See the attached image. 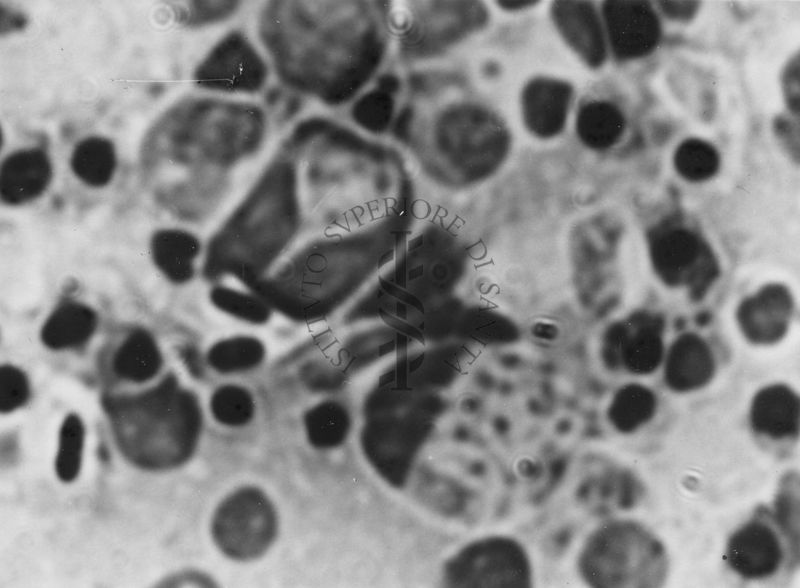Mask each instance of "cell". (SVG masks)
<instances>
[{
	"mask_svg": "<svg viewBox=\"0 0 800 588\" xmlns=\"http://www.w3.org/2000/svg\"><path fill=\"white\" fill-rule=\"evenodd\" d=\"M385 2L275 0L257 39L281 86L328 107L350 104L376 77L388 45Z\"/></svg>",
	"mask_w": 800,
	"mask_h": 588,
	"instance_id": "obj_1",
	"label": "cell"
},
{
	"mask_svg": "<svg viewBox=\"0 0 800 588\" xmlns=\"http://www.w3.org/2000/svg\"><path fill=\"white\" fill-rule=\"evenodd\" d=\"M269 130L270 117L255 102L185 98L162 113L144 135L140 166L149 175L224 179L259 154Z\"/></svg>",
	"mask_w": 800,
	"mask_h": 588,
	"instance_id": "obj_2",
	"label": "cell"
},
{
	"mask_svg": "<svg viewBox=\"0 0 800 588\" xmlns=\"http://www.w3.org/2000/svg\"><path fill=\"white\" fill-rule=\"evenodd\" d=\"M107 411L119 450L139 468L177 467L197 447L202 429L200 405L173 380L139 395L113 398Z\"/></svg>",
	"mask_w": 800,
	"mask_h": 588,
	"instance_id": "obj_3",
	"label": "cell"
},
{
	"mask_svg": "<svg viewBox=\"0 0 800 588\" xmlns=\"http://www.w3.org/2000/svg\"><path fill=\"white\" fill-rule=\"evenodd\" d=\"M581 580L596 588H654L669 575L663 542L631 519H608L584 540L576 561Z\"/></svg>",
	"mask_w": 800,
	"mask_h": 588,
	"instance_id": "obj_4",
	"label": "cell"
},
{
	"mask_svg": "<svg viewBox=\"0 0 800 588\" xmlns=\"http://www.w3.org/2000/svg\"><path fill=\"white\" fill-rule=\"evenodd\" d=\"M440 581L454 588H528L534 582L525 545L506 534H487L462 544L445 558Z\"/></svg>",
	"mask_w": 800,
	"mask_h": 588,
	"instance_id": "obj_5",
	"label": "cell"
},
{
	"mask_svg": "<svg viewBox=\"0 0 800 588\" xmlns=\"http://www.w3.org/2000/svg\"><path fill=\"white\" fill-rule=\"evenodd\" d=\"M725 560L744 581L775 582L796 573L800 552L788 541L771 507L760 505L729 536Z\"/></svg>",
	"mask_w": 800,
	"mask_h": 588,
	"instance_id": "obj_6",
	"label": "cell"
},
{
	"mask_svg": "<svg viewBox=\"0 0 800 588\" xmlns=\"http://www.w3.org/2000/svg\"><path fill=\"white\" fill-rule=\"evenodd\" d=\"M211 534L217 548L228 558L256 560L271 548L278 534L274 505L258 488H240L217 506Z\"/></svg>",
	"mask_w": 800,
	"mask_h": 588,
	"instance_id": "obj_7",
	"label": "cell"
},
{
	"mask_svg": "<svg viewBox=\"0 0 800 588\" xmlns=\"http://www.w3.org/2000/svg\"><path fill=\"white\" fill-rule=\"evenodd\" d=\"M271 73L261 47L245 31L235 29L209 50L192 79L203 90L251 96L266 88Z\"/></svg>",
	"mask_w": 800,
	"mask_h": 588,
	"instance_id": "obj_8",
	"label": "cell"
},
{
	"mask_svg": "<svg viewBox=\"0 0 800 588\" xmlns=\"http://www.w3.org/2000/svg\"><path fill=\"white\" fill-rule=\"evenodd\" d=\"M748 424L756 444L777 459L792 457L800 434V399L783 383L767 385L753 396Z\"/></svg>",
	"mask_w": 800,
	"mask_h": 588,
	"instance_id": "obj_9",
	"label": "cell"
},
{
	"mask_svg": "<svg viewBox=\"0 0 800 588\" xmlns=\"http://www.w3.org/2000/svg\"><path fill=\"white\" fill-rule=\"evenodd\" d=\"M664 355L661 323L650 315L611 325L601 340V360L610 370L648 375L663 363Z\"/></svg>",
	"mask_w": 800,
	"mask_h": 588,
	"instance_id": "obj_10",
	"label": "cell"
},
{
	"mask_svg": "<svg viewBox=\"0 0 800 588\" xmlns=\"http://www.w3.org/2000/svg\"><path fill=\"white\" fill-rule=\"evenodd\" d=\"M649 253L656 275L670 286L700 283L712 270L703 240L686 227L657 229L650 237Z\"/></svg>",
	"mask_w": 800,
	"mask_h": 588,
	"instance_id": "obj_11",
	"label": "cell"
},
{
	"mask_svg": "<svg viewBox=\"0 0 800 588\" xmlns=\"http://www.w3.org/2000/svg\"><path fill=\"white\" fill-rule=\"evenodd\" d=\"M602 22L608 47L620 60L646 56L661 37L658 16L645 1H606L602 7Z\"/></svg>",
	"mask_w": 800,
	"mask_h": 588,
	"instance_id": "obj_12",
	"label": "cell"
},
{
	"mask_svg": "<svg viewBox=\"0 0 800 588\" xmlns=\"http://www.w3.org/2000/svg\"><path fill=\"white\" fill-rule=\"evenodd\" d=\"M419 430L416 422L374 416L361 431V447L372 467L385 479L399 482L415 454Z\"/></svg>",
	"mask_w": 800,
	"mask_h": 588,
	"instance_id": "obj_13",
	"label": "cell"
},
{
	"mask_svg": "<svg viewBox=\"0 0 800 588\" xmlns=\"http://www.w3.org/2000/svg\"><path fill=\"white\" fill-rule=\"evenodd\" d=\"M663 380L673 392L689 393L705 387L714 377L717 362L712 349L700 336L686 333L665 351Z\"/></svg>",
	"mask_w": 800,
	"mask_h": 588,
	"instance_id": "obj_14",
	"label": "cell"
},
{
	"mask_svg": "<svg viewBox=\"0 0 800 588\" xmlns=\"http://www.w3.org/2000/svg\"><path fill=\"white\" fill-rule=\"evenodd\" d=\"M792 313L789 292L780 285H768L745 299L737 311L743 334L753 343L770 344L786 333Z\"/></svg>",
	"mask_w": 800,
	"mask_h": 588,
	"instance_id": "obj_15",
	"label": "cell"
},
{
	"mask_svg": "<svg viewBox=\"0 0 800 588\" xmlns=\"http://www.w3.org/2000/svg\"><path fill=\"white\" fill-rule=\"evenodd\" d=\"M553 16L569 47L589 66H601L608 44L602 18L594 6L585 1L557 2Z\"/></svg>",
	"mask_w": 800,
	"mask_h": 588,
	"instance_id": "obj_16",
	"label": "cell"
},
{
	"mask_svg": "<svg viewBox=\"0 0 800 588\" xmlns=\"http://www.w3.org/2000/svg\"><path fill=\"white\" fill-rule=\"evenodd\" d=\"M53 167L40 147L22 148L8 154L0 167V196L7 205H21L39 197L48 187Z\"/></svg>",
	"mask_w": 800,
	"mask_h": 588,
	"instance_id": "obj_17",
	"label": "cell"
},
{
	"mask_svg": "<svg viewBox=\"0 0 800 588\" xmlns=\"http://www.w3.org/2000/svg\"><path fill=\"white\" fill-rule=\"evenodd\" d=\"M658 408V397L651 388L628 383L612 395L605 412L606 421L617 435L631 437L653 422Z\"/></svg>",
	"mask_w": 800,
	"mask_h": 588,
	"instance_id": "obj_18",
	"label": "cell"
},
{
	"mask_svg": "<svg viewBox=\"0 0 800 588\" xmlns=\"http://www.w3.org/2000/svg\"><path fill=\"white\" fill-rule=\"evenodd\" d=\"M200 248V242L193 234L177 229L158 231L151 243L157 267L167 278L178 283L192 278Z\"/></svg>",
	"mask_w": 800,
	"mask_h": 588,
	"instance_id": "obj_19",
	"label": "cell"
},
{
	"mask_svg": "<svg viewBox=\"0 0 800 588\" xmlns=\"http://www.w3.org/2000/svg\"><path fill=\"white\" fill-rule=\"evenodd\" d=\"M267 358V346L258 336L235 334L217 340L206 354L207 364L217 373L239 375L261 367Z\"/></svg>",
	"mask_w": 800,
	"mask_h": 588,
	"instance_id": "obj_20",
	"label": "cell"
},
{
	"mask_svg": "<svg viewBox=\"0 0 800 588\" xmlns=\"http://www.w3.org/2000/svg\"><path fill=\"white\" fill-rule=\"evenodd\" d=\"M570 96L564 84H532L524 95V117L529 127L539 135L557 133L566 119Z\"/></svg>",
	"mask_w": 800,
	"mask_h": 588,
	"instance_id": "obj_21",
	"label": "cell"
},
{
	"mask_svg": "<svg viewBox=\"0 0 800 588\" xmlns=\"http://www.w3.org/2000/svg\"><path fill=\"white\" fill-rule=\"evenodd\" d=\"M96 324L95 313L89 307L66 303L48 317L41 330V339L51 349L74 348L90 338Z\"/></svg>",
	"mask_w": 800,
	"mask_h": 588,
	"instance_id": "obj_22",
	"label": "cell"
},
{
	"mask_svg": "<svg viewBox=\"0 0 800 588\" xmlns=\"http://www.w3.org/2000/svg\"><path fill=\"white\" fill-rule=\"evenodd\" d=\"M74 175L84 184L106 186L117 168V154L112 141L102 136H89L79 141L70 157Z\"/></svg>",
	"mask_w": 800,
	"mask_h": 588,
	"instance_id": "obj_23",
	"label": "cell"
},
{
	"mask_svg": "<svg viewBox=\"0 0 800 588\" xmlns=\"http://www.w3.org/2000/svg\"><path fill=\"white\" fill-rule=\"evenodd\" d=\"M161 363V353L154 339L147 332L137 330L117 349L113 369L123 380L144 382L158 373Z\"/></svg>",
	"mask_w": 800,
	"mask_h": 588,
	"instance_id": "obj_24",
	"label": "cell"
},
{
	"mask_svg": "<svg viewBox=\"0 0 800 588\" xmlns=\"http://www.w3.org/2000/svg\"><path fill=\"white\" fill-rule=\"evenodd\" d=\"M351 415L342 402L335 399L321 401L304 415V429L309 443L318 449H332L341 445L350 432Z\"/></svg>",
	"mask_w": 800,
	"mask_h": 588,
	"instance_id": "obj_25",
	"label": "cell"
},
{
	"mask_svg": "<svg viewBox=\"0 0 800 588\" xmlns=\"http://www.w3.org/2000/svg\"><path fill=\"white\" fill-rule=\"evenodd\" d=\"M390 86L387 77L366 88L350 103V120L360 131L379 135L391 126L395 118V100Z\"/></svg>",
	"mask_w": 800,
	"mask_h": 588,
	"instance_id": "obj_26",
	"label": "cell"
},
{
	"mask_svg": "<svg viewBox=\"0 0 800 588\" xmlns=\"http://www.w3.org/2000/svg\"><path fill=\"white\" fill-rule=\"evenodd\" d=\"M625 127L622 112L606 101H593L585 105L577 117V132L587 146L606 149L621 137Z\"/></svg>",
	"mask_w": 800,
	"mask_h": 588,
	"instance_id": "obj_27",
	"label": "cell"
},
{
	"mask_svg": "<svg viewBox=\"0 0 800 588\" xmlns=\"http://www.w3.org/2000/svg\"><path fill=\"white\" fill-rule=\"evenodd\" d=\"M211 304L225 315L250 326H264L273 317L271 306L260 296L217 285L209 292Z\"/></svg>",
	"mask_w": 800,
	"mask_h": 588,
	"instance_id": "obj_28",
	"label": "cell"
},
{
	"mask_svg": "<svg viewBox=\"0 0 800 588\" xmlns=\"http://www.w3.org/2000/svg\"><path fill=\"white\" fill-rule=\"evenodd\" d=\"M85 443V426L82 419L74 413L68 414L61 423L54 469L57 478L63 483H71L80 474Z\"/></svg>",
	"mask_w": 800,
	"mask_h": 588,
	"instance_id": "obj_29",
	"label": "cell"
},
{
	"mask_svg": "<svg viewBox=\"0 0 800 588\" xmlns=\"http://www.w3.org/2000/svg\"><path fill=\"white\" fill-rule=\"evenodd\" d=\"M209 408L213 418L228 427H241L252 421L255 399L249 389L238 384H224L212 393Z\"/></svg>",
	"mask_w": 800,
	"mask_h": 588,
	"instance_id": "obj_30",
	"label": "cell"
},
{
	"mask_svg": "<svg viewBox=\"0 0 800 588\" xmlns=\"http://www.w3.org/2000/svg\"><path fill=\"white\" fill-rule=\"evenodd\" d=\"M673 164L677 173L691 182H701L714 176L720 166V156L710 143L690 138L676 148Z\"/></svg>",
	"mask_w": 800,
	"mask_h": 588,
	"instance_id": "obj_31",
	"label": "cell"
},
{
	"mask_svg": "<svg viewBox=\"0 0 800 588\" xmlns=\"http://www.w3.org/2000/svg\"><path fill=\"white\" fill-rule=\"evenodd\" d=\"M800 481L797 471H788L778 482L771 510L792 547L800 552Z\"/></svg>",
	"mask_w": 800,
	"mask_h": 588,
	"instance_id": "obj_32",
	"label": "cell"
},
{
	"mask_svg": "<svg viewBox=\"0 0 800 588\" xmlns=\"http://www.w3.org/2000/svg\"><path fill=\"white\" fill-rule=\"evenodd\" d=\"M242 5L241 1H187L176 7V18L185 27L198 28L231 18Z\"/></svg>",
	"mask_w": 800,
	"mask_h": 588,
	"instance_id": "obj_33",
	"label": "cell"
},
{
	"mask_svg": "<svg viewBox=\"0 0 800 588\" xmlns=\"http://www.w3.org/2000/svg\"><path fill=\"white\" fill-rule=\"evenodd\" d=\"M30 396V385L19 368L5 365L0 368V411L11 413L25 405Z\"/></svg>",
	"mask_w": 800,
	"mask_h": 588,
	"instance_id": "obj_34",
	"label": "cell"
},
{
	"mask_svg": "<svg viewBox=\"0 0 800 588\" xmlns=\"http://www.w3.org/2000/svg\"><path fill=\"white\" fill-rule=\"evenodd\" d=\"M773 131L786 154L798 162L800 146L799 116L790 112L777 116L773 122Z\"/></svg>",
	"mask_w": 800,
	"mask_h": 588,
	"instance_id": "obj_35",
	"label": "cell"
},
{
	"mask_svg": "<svg viewBox=\"0 0 800 588\" xmlns=\"http://www.w3.org/2000/svg\"><path fill=\"white\" fill-rule=\"evenodd\" d=\"M781 89L788 112L800 113V62L799 55L791 56L781 73Z\"/></svg>",
	"mask_w": 800,
	"mask_h": 588,
	"instance_id": "obj_36",
	"label": "cell"
},
{
	"mask_svg": "<svg viewBox=\"0 0 800 588\" xmlns=\"http://www.w3.org/2000/svg\"><path fill=\"white\" fill-rule=\"evenodd\" d=\"M27 23L28 18L23 12L0 2V32L2 36L23 30Z\"/></svg>",
	"mask_w": 800,
	"mask_h": 588,
	"instance_id": "obj_37",
	"label": "cell"
},
{
	"mask_svg": "<svg viewBox=\"0 0 800 588\" xmlns=\"http://www.w3.org/2000/svg\"><path fill=\"white\" fill-rule=\"evenodd\" d=\"M662 12L670 19L682 21L692 18L698 10L696 1H662Z\"/></svg>",
	"mask_w": 800,
	"mask_h": 588,
	"instance_id": "obj_38",
	"label": "cell"
},
{
	"mask_svg": "<svg viewBox=\"0 0 800 588\" xmlns=\"http://www.w3.org/2000/svg\"><path fill=\"white\" fill-rule=\"evenodd\" d=\"M502 3L506 4L505 6H502V7H505L508 10H518V9H524L527 6H531L535 2L534 1L533 2H530V1H509V2H502Z\"/></svg>",
	"mask_w": 800,
	"mask_h": 588,
	"instance_id": "obj_39",
	"label": "cell"
}]
</instances>
